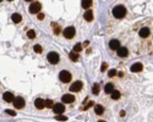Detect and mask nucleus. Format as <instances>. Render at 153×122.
I'll use <instances>...</instances> for the list:
<instances>
[{
	"label": "nucleus",
	"instance_id": "1",
	"mask_svg": "<svg viewBox=\"0 0 153 122\" xmlns=\"http://www.w3.org/2000/svg\"><path fill=\"white\" fill-rule=\"evenodd\" d=\"M125 13H126V9L123 5H118V6H115L113 9V15L117 18H123L125 16Z\"/></svg>",
	"mask_w": 153,
	"mask_h": 122
},
{
	"label": "nucleus",
	"instance_id": "2",
	"mask_svg": "<svg viewBox=\"0 0 153 122\" xmlns=\"http://www.w3.org/2000/svg\"><path fill=\"white\" fill-rule=\"evenodd\" d=\"M59 78H60L61 82L68 83V82L71 81V73L68 72V71H61V72L59 73Z\"/></svg>",
	"mask_w": 153,
	"mask_h": 122
},
{
	"label": "nucleus",
	"instance_id": "3",
	"mask_svg": "<svg viewBox=\"0 0 153 122\" xmlns=\"http://www.w3.org/2000/svg\"><path fill=\"white\" fill-rule=\"evenodd\" d=\"M47 59H48V61L50 62V64H58L59 62V54L58 53H54V51H52V53H49L48 54V56H47Z\"/></svg>",
	"mask_w": 153,
	"mask_h": 122
},
{
	"label": "nucleus",
	"instance_id": "4",
	"mask_svg": "<svg viewBox=\"0 0 153 122\" xmlns=\"http://www.w3.org/2000/svg\"><path fill=\"white\" fill-rule=\"evenodd\" d=\"M53 111H54L55 114H58V115H63V112L65 111L64 104H61V103H58V104H55V105L53 106Z\"/></svg>",
	"mask_w": 153,
	"mask_h": 122
},
{
	"label": "nucleus",
	"instance_id": "5",
	"mask_svg": "<svg viewBox=\"0 0 153 122\" xmlns=\"http://www.w3.org/2000/svg\"><path fill=\"white\" fill-rule=\"evenodd\" d=\"M64 37L65 38H68V39H71L74 36H75V28L74 27H68V28L64 29Z\"/></svg>",
	"mask_w": 153,
	"mask_h": 122
},
{
	"label": "nucleus",
	"instance_id": "6",
	"mask_svg": "<svg viewBox=\"0 0 153 122\" xmlns=\"http://www.w3.org/2000/svg\"><path fill=\"white\" fill-rule=\"evenodd\" d=\"M40 4L38 3V1H34V3H32L31 4V6H29V12L31 13H38V12L40 11Z\"/></svg>",
	"mask_w": 153,
	"mask_h": 122
},
{
	"label": "nucleus",
	"instance_id": "7",
	"mask_svg": "<svg viewBox=\"0 0 153 122\" xmlns=\"http://www.w3.org/2000/svg\"><path fill=\"white\" fill-rule=\"evenodd\" d=\"M81 88H82V82L81 81L74 82L71 87H70V92H80Z\"/></svg>",
	"mask_w": 153,
	"mask_h": 122
},
{
	"label": "nucleus",
	"instance_id": "8",
	"mask_svg": "<svg viewBox=\"0 0 153 122\" xmlns=\"http://www.w3.org/2000/svg\"><path fill=\"white\" fill-rule=\"evenodd\" d=\"M61 101L64 103V104H70V103H74V101H75V97H74V95H71V94H65V95H63V98H61Z\"/></svg>",
	"mask_w": 153,
	"mask_h": 122
},
{
	"label": "nucleus",
	"instance_id": "9",
	"mask_svg": "<svg viewBox=\"0 0 153 122\" xmlns=\"http://www.w3.org/2000/svg\"><path fill=\"white\" fill-rule=\"evenodd\" d=\"M14 105H15L16 109H22L25 106V100L21 97H17L16 99H15V101H14Z\"/></svg>",
	"mask_w": 153,
	"mask_h": 122
},
{
	"label": "nucleus",
	"instance_id": "10",
	"mask_svg": "<svg viewBox=\"0 0 153 122\" xmlns=\"http://www.w3.org/2000/svg\"><path fill=\"white\" fill-rule=\"evenodd\" d=\"M3 98H4L5 101H8V103H14L15 99H16V98L12 95V93H10V92H5V93L3 94Z\"/></svg>",
	"mask_w": 153,
	"mask_h": 122
},
{
	"label": "nucleus",
	"instance_id": "11",
	"mask_svg": "<svg viewBox=\"0 0 153 122\" xmlns=\"http://www.w3.org/2000/svg\"><path fill=\"white\" fill-rule=\"evenodd\" d=\"M109 46H110V49H113V50H119L120 49V42L117 40V39H113V40L109 42Z\"/></svg>",
	"mask_w": 153,
	"mask_h": 122
},
{
	"label": "nucleus",
	"instance_id": "12",
	"mask_svg": "<svg viewBox=\"0 0 153 122\" xmlns=\"http://www.w3.org/2000/svg\"><path fill=\"white\" fill-rule=\"evenodd\" d=\"M34 106H36L37 109H43V107H45V100L38 98V99L34 100Z\"/></svg>",
	"mask_w": 153,
	"mask_h": 122
},
{
	"label": "nucleus",
	"instance_id": "13",
	"mask_svg": "<svg viewBox=\"0 0 153 122\" xmlns=\"http://www.w3.org/2000/svg\"><path fill=\"white\" fill-rule=\"evenodd\" d=\"M142 71V64L141 62H136V64H133L131 66V72H141Z\"/></svg>",
	"mask_w": 153,
	"mask_h": 122
},
{
	"label": "nucleus",
	"instance_id": "14",
	"mask_svg": "<svg viewBox=\"0 0 153 122\" xmlns=\"http://www.w3.org/2000/svg\"><path fill=\"white\" fill-rule=\"evenodd\" d=\"M149 28H147V27H143V28L140 29V37H142V38H147V37L149 36Z\"/></svg>",
	"mask_w": 153,
	"mask_h": 122
},
{
	"label": "nucleus",
	"instance_id": "15",
	"mask_svg": "<svg viewBox=\"0 0 153 122\" xmlns=\"http://www.w3.org/2000/svg\"><path fill=\"white\" fill-rule=\"evenodd\" d=\"M127 53H129V50L126 48H120L119 50H118V55L121 57H125V56H127Z\"/></svg>",
	"mask_w": 153,
	"mask_h": 122
},
{
	"label": "nucleus",
	"instance_id": "16",
	"mask_svg": "<svg viewBox=\"0 0 153 122\" xmlns=\"http://www.w3.org/2000/svg\"><path fill=\"white\" fill-rule=\"evenodd\" d=\"M22 17H21L20 13H12V22L14 23H20Z\"/></svg>",
	"mask_w": 153,
	"mask_h": 122
},
{
	"label": "nucleus",
	"instance_id": "17",
	"mask_svg": "<svg viewBox=\"0 0 153 122\" xmlns=\"http://www.w3.org/2000/svg\"><path fill=\"white\" fill-rule=\"evenodd\" d=\"M94 110H96V114L97 115H102L104 112V107L102 105H96L94 106Z\"/></svg>",
	"mask_w": 153,
	"mask_h": 122
},
{
	"label": "nucleus",
	"instance_id": "18",
	"mask_svg": "<svg viewBox=\"0 0 153 122\" xmlns=\"http://www.w3.org/2000/svg\"><path fill=\"white\" fill-rule=\"evenodd\" d=\"M83 17H85L86 21H92L93 20V13H92V11H86L85 15H83Z\"/></svg>",
	"mask_w": 153,
	"mask_h": 122
},
{
	"label": "nucleus",
	"instance_id": "19",
	"mask_svg": "<svg viewBox=\"0 0 153 122\" xmlns=\"http://www.w3.org/2000/svg\"><path fill=\"white\" fill-rule=\"evenodd\" d=\"M81 4H82V8L88 9V8H91L92 1H91V0H82V1H81Z\"/></svg>",
	"mask_w": 153,
	"mask_h": 122
},
{
	"label": "nucleus",
	"instance_id": "20",
	"mask_svg": "<svg viewBox=\"0 0 153 122\" xmlns=\"http://www.w3.org/2000/svg\"><path fill=\"white\" fill-rule=\"evenodd\" d=\"M104 90H105V93H108V94L113 93L114 92L113 90V84H112V83H108V84L104 87Z\"/></svg>",
	"mask_w": 153,
	"mask_h": 122
},
{
	"label": "nucleus",
	"instance_id": "21",
	"mask_svg": "<svg viewBox=\"0 0 153 122\" xmlns=\"http://www.w3.org/2000/svg\"><path fill=\"white\" fill-rule=\"evenodd\" d=\"M70 59H71L72 61H77V59H78V54L75 53V51L70 53Z\"/></svg>",
	"mask_w": 153,
	"mask_h": 122
},
{
	"label": "nucleus",
	"instance_id": "22",
	"mask_svg": "<svg viewBox=\"0 0 153 122\" xmlns=\"http://www.w3.org/2000/svg\"><path fill=\"white\" fill-rule=\"evenodd\" d=\"M112 98H113L114 100H117L120 98V92H118V90H114L113 93H112Z\"/></svg>",
	"mask_w": 153,
	"mask_h": 122
},
{
	"label": "nucleus",
	"instance_id": "23",
	"mask_svg": "<svg viewBox=\"0 0 153 122\" xmlns=\"http://www.w3.org/2000/svg\"><path fill=\"white\" fill-rule=\"evenodd\" d=\"M55 104H53V101L50 100V99H48V100H45V107H48V109H52V106H54Z\"/></svg>",
	"mask_w": 153,
	"mask_h": 122
},
{
	"label": "nucleus",
	"instance_id": "24",
	"mask_svg": "<svg viewBox=\"0 0 153 122\" xmlns=\"http://www.w3.org/2000/svg\"><path fill=\"white\" fill-rule=\"evenodd\" d=\"M99 93V84H98V83H96V84L93 85V94H98Z\"/></svg>",
	"mask_w": 153,
	"mask_h": 122
},
{
	"label": "nucleus",
	"instance_id": "25",
	"mask_svg": "<svg viewBox=\"0 0 153 122\" xmlns=\"http://www.w3.org/2000/svg\"><path fill=\"white\" fill-rule=\"evenodd\" d=\"M33 49H34V51H36V53H38V54H40L42 51H43V49H42V46H40V45H38V44H37V45H34V48H33Z\"/></svg>",
	"mask_w": 153,
	"mask_h": 122
},
{
	"label": "nucleus",
	"instance_id": "26",
	"mask_svg": "<svg viewBox=\"0 0 153 122\" xmlns=\"http://www.w3.org/2000/svg\"><path fill=\"white\" fill-rule=\"evenodd\" d=\"M81 50H82V45H81V44H76L75 46H74V51H75V53L81 51Z\"/></svg>",
	"mask_w": 153,
	"mask_h": 122
},
{
	"label": "nucleus",
	"instance_id": "27",
	"mask_svg": "<svg viewBox=\"0 0 153 122\" xmlns=\"http://www.w3.org/2000/svg\"><path fill=\"white\" fill-rule=\"evenodd\" d=\"M57 120L58 121H66V120H68V118H66V116H63V115H59V116H57Z\"/></svg>",
	"mask_w": 153,
	"mask_h": 122
},
{
	"label": "nucleus",
	"instance_id": "28",
	"mask_svg": "<svg viewBox=\"0 0 153 122\" xmlns=\"http://www.w3.org/2000/svg\"><path fill=\"white\" fill-rule=\"evenodd\" d=\"M108 74H109V77H114V76L117 74V71H115V70H110Z\"/></svg>",
	"mask_w": 153,
	"mask_h": 122
},
{
	"label": "nucleus",
	"instance_id": "29",
	"mask_svg": "<svg viewBox=\"0 0 153 122\" xmlns=\"http://www.w3.org/2000/svg\"><path fill=\"white\" fill-rule=\"evenodd\" d=\"M27 36H28V38H34V31H28V33H27Z\"/></svg>",
	"mask_w": 153,
	"mask_h": 122
},
{
	"label": "nucleus",
	"instance_id": "30",
	"mask_svg": "<svg viewBox=\"0 0 153 122\" xmlns=\"http://www.w3.org/2000/svg\"><path fill=\"white\" fill-rule=\"evenodd\" d=\"M6 112H8L9 115H12V116H15V115H16V112H15L14 110H10V109H8V110H6Z\"/></svg>",
	"mask_w": 153,
	"mask_h": 122
},
{
	"label": "nucleus",
	"instance_id": "31",
	"mask_svg": "<svg viewBox=\"0 0 153 122\" xmlns=\"http://www.w3.org/2000/svg\"><path fill=\"white\" fill-rule=\"evenodd\" d=\"M38 18H39V20H43V18H44V15H43V13H39V15H38Z\"/></svg>",
	"mask_w": 153,
	"mask_h": 122
},
{
	"label": "nucleus",
	"instance_id": "32",
	"mask_svg": "<svg viewBox=\"0 0 153 122\" xmlns=\"http://www.w3.org/2000/svg\"><path fill=\"white\" fill-rule=\"evenodd\" d=\"M99 122H104V121H99Z\"/></svg>",
	"mask_w": 153,
	"mask_h": 122
}]
</instances>
